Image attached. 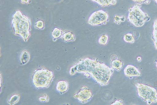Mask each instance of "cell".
<instances>
[{
    "instance_id": "cell-1",
    "label": "cell",
    "mask_w": 157,
    "mask_h": 105,
    "mask_svg": "<svg viewBox=\"0 0 157 105\" xmlns=\"http://www.w3.org/2000/svg\"><path fill=\"white\" fill-rule=\"evenodd\" d=\"M77 72L84 74L87 78L91 76L99 85L105 86L109 84L113 69L98 60L86 58L80 60L70 69V75Z\"/></svg>"
},
{
    "instance_id": "cell-2",
    "label": "cell",
    "mask_w": 157,
    "mask_h": 105,
    "mask_svg": "<svg viewBox=\"0 0 157 105\" xmlns=\"http://www.w3.org/2000/svg\"><path fill=\"white\" fill-rule=\"evenodd\" d=\"M13 29L14 34L22 38L27 42L30 36L32 22L30 18L24 15L20 10L16 11L12 15L11 21Z\"/></svg>"
},
{
    "instance_id": "cell-3",
    "label": "cell",
    "mask_w": 157,
    "mask_h": 105,
    "mask_svg": "<svg viewBox=\"0 0 157 105\" xmlns=\"http://www.w3.org/2000/svg\"><path fill=\"white\" fill-rule=\"evenodd\" d=\"M54 79V73L47 68H42L35 70L32 82L36 89L48 88Z\"/></svg>"
},
{
    "instance_id": "cell-4",
    "label": "cell",
    "mask_w": 157,
    "mask_h": 105,
    "mask_svg": "<svg viewBox=\"0 0 157 105\" xmlns=\"http://www.w3.org/2000/svg\"><path fill=\"white\" fill-rule=\"evenodd\" d=\"M141 5L136 4L128 9V20L136 27L144 26L145 23L151 20L149 15L141 9Z\"/></svg>"
},
{
    "instance_id": "cell-5",
    "label": "cell",
    "mask_w": 157,
    "mask_h": 105,
    "mask_svg": "<svg viewBox=\"0 0 157 105\" xmlns=\"http://www.w3.org/2000/svg\"><path fill=\"white\" fill-rule=\"evenodd\" d=\"M137 95L148 105L157 102V91L155 88L141 83H136Z\"/></svg>"
},
{
    "instance_id": "cell-6",
    "label": "cell",
    "mask_w": 157,
    "mask_h": 105,
    "mask_svg": "<svg viewBox=\"0 0 157 105\" xmlns=\"http://www.w3.org/2000/svg\"><path fill=\"white\" fill-rule=\"evenodd\" d=\"M109 15L108 13L103 10L94 12L88 18V23L92 26L105 25L109 22Z\"/></svg>"
},
{
    "instance_id": "cell-7",
    "label": "cell",
    "mask_w": 157,
    "mask_h": 105,
    "mask_svg": "<svg viewBox=\"0 0 157 105\" xmlns=\"http://www.w3.org/2000/svg\"><path fill=\"white\" fill-rule=\"evenodd\" d=\"M93 94L87 87L84 86L77 93L74 95V97L78 99L80 103H88L93 97Z\"/></svg>"
},
{
    "instance_id": "cell-8",
    "label": "cell",
    "mask_w": 157,
    "mask_h": 105,
    "mask_svg": "<svg viewBox=\"0 0 157 105\" xmlns=\"http://www.w3.org/2000/svg\"><path fill=\"white\" fill-rule=\"evenodd\" d=\"M124 75L128 77L141 76V74L138 68L132 65H128L124 68Z\"/></svg>"
},
{
    "instance_id": "cell-9",
    "label": "cell",
    "mask_w": 157,
    "mask_h": 105,
    "mask_svg": "<svg viewBox=\"0 0 157 105\" xmlns=\"http://www.w3.org/2000/svg\"><path fill=\"white\" fill-rule=\"evenodd\" d=\"M69 89L68 82L65 81H60L57 82L56 90L61 94L66 93Z\"/></svg>"
},
{
    "instance_id": "cell-10",
    "label": "cell",
    "mask_w": 157,
    "mask_h": 105,
    "mask_svg": "<svg viewBox=\"0 0 157 105\" xmlns=\"http://www.w3.org/2000/svg\"><path fill=\"white\" fill-rule=\"evenodd\" d=\"M61 38L65 42L74 41L76 39L73 33L71 31L67 30H64L63 32Z\"/></svg>"
},
{
    "instance_id": "cell-11",
    "label": "cell",
    "mask_w": 157,
    "mask_h": 105,
    "mask_svg": "<svg viewBox=\"0 0 157 105\" xmlns=\"http://www.w3.org/2000/svg\"><path fill=\"white\" fill-rule=\"evenodd\" d=\"M98 3L102 7H106L115 5L117 0H91Z\"/></svg>"
},
{
    "instance_id": "cell-12",
    "label": "cell",
    "mask_w": 157,
    "mask_h": 105,
    "mask_svg": "<svg viewBox=\"0 0 157 105\" xmlns=\"http://www.w3.org/2000/svg\"><path fill=\"white\" fill-rule=\"evenodd\" d=\"M21 64L22 65H26L29 62L30 59V55L26 50H23L20 57Z\"/></svg>"
},
{
    "instance_id": "cell-13",
    "label": "cell",
    "mask_w": 157,
    "mask_h": 105,
    "mask_svg": "<svg viewBox=\"0 0 157 105\" xmlns=\"http://www.w3.org/2000/svg\"><path fill=\"white\" fill-rule=\"evenodd\" d=\"M152 39L153 41L154 46L155 49L157 50V19L154 22L153 26Z\"/></svg>"
},
{
    "instance_id": "cell-14",
    "label": "cell",
    "mask_w": 157,
    "mask_h": 105,
    "mask_svg": "<svg viewBox=\"0 0 157 105\" xmlns=\"http://www.w3.org/2000/svg\"><path fill=\"white\" fill-rule=\"evenodd\" d=\"M63 33V30L62 29L57 28H54L51 33L53 41H56L60 37H61Z\"/></svg>"
},
{
    "instance_id": "cell-15",
    "label": "cell",
    "mask_w": 157,
    "mask_h": 105,
    "mask_svg": "<svg viewBox=\"0 0 157 105\" xmlns=\"http://www.w3.org/2000/svg\"><path fill=\"white\" fill-rule=\"evenodd\" d=\"M123 64V63L121 61L117 59L113 60L111 63L112 68L117 71H120L122 68Z\"/></svg>"
},
{
    "instance_id": "cell-16",
    "label": "cell",
    "mask_w": 157,
    "mask_h": 105,
    "mask_svg": "<svg viewBox=\"0 0 157 105\" xmlns=\"http://www.w3.org/2000/svg\"><path fill=\"white\" fill-rule=\"evenodd\" d=\"M20 96L19 95L16 94L12 95V96L8 100V104L10 105H13L16 104L19 101Z\"/></svg>"
},
{
    "instance_id": "cell-17",
    "label": "cell",
    "mask_w": 157,
    "mask_h": 105,
    "mask_svg": "<svg viewBox=\"0 0 157 105\" xmlns=\"http://www.w3.org/2000/svg\"><path fill=\"white\" fill-rule=\"evenodd\" d=\"M123 40L127 43H133L135 41V39L132 33H126L124 36Z\"/></svg>"
},
{
    "instance_id": "cell-18",
    "label": "cell",
    "mask_w": 157,
    "mask_h": 105,
    "mask_svg": "<svg viewBox=\"0 0 157 105\" xmlns=\"http://www.w3.org/2000/svg\"><path fill=\"white\" fill-rule=\"evenodd\" d=\"M109 36L106 34H103L101 35L99 37L98 42L99 44L102 45H106L109 41Z\"/></svg>"
},
{
    "instance_id": "cell-19",
    "label": "cell",
    "mask_w": 157,
    "mask_h": 105,
    "mask_svg": "<svg viewBox=\"0 0 157 105\" xmlns=\"http://www.w3.org/2000/svg\"><path fill=\"white\" fill-rule=\"evenodd\" d=\"M113 21L115 23L118 25H120L122 22H124L125 21V17L124 16H119V15H115L113 18Z\"/></svg>"
},
{
    "instance_id": "cell-20",
    "label": "cell",
    "mask_w": 157,
    "mask_h": 105,
    "mask_svg": "<svg viewBox=\"0 0 157 105\" xmlns=\"http://www.w3.org/2000/svg\"><path fill=\"white\" fill-rule=\"evenodd\" d=\"M35 28L39 30H43L45 28L44 22L43 20H38L35 23Z\"/></svg>"
},
{
    "instance_id": "cell-21",
    "label": "cell",
    "mask_w": 157,
    "mask_h": 105,
    "mask_svg": "<svg viewBox=\"0 0 157 105\" xmlns=\"http://www.w3.org/2000/svg\"><path fill=\"white\" fill-rule=\"evenodd\" d=\"M39 100L41 103H47L49 102V98L47 94H44L39 98Z\"/></svg>"
},
{
    "instance_id": "cell-22",
    "label": "cell",
    "mask_w": 157,
    "mask_h": 105,
    "mask_svg": "<svg viewBox=\"0 0 157 105\" xmlns=\"http://www.w3.org/2000/svg\"><path fill=\"white\" fill-rule=\"evenodd\" d=\"M137 4L141 5V4H149L151 2L150 0H132Z\"/></svg>"
},
{
    "instance_id": "cell-23",
    "label": "cell",
    "mask_w": 157,
    "mask_h": 105,
    "mask_svg": "<svg viewBox=\"0 0 157 105\" xmlns=\"http://www.w3.org/2000/svg\"><path fill=\"white\" fill-rule=\"evenodd\" d=\"M111 105H123V101L121 99H119V100H116L115 101L111 103Z\"/></svg>"
},
{
    "instance_id": "cell-24",
    "label": "cell",
    "mask_w": 157,
    "mask_h": 105,
    "mask_svg": "<svg viewBox=\"0 0 157 105\" xmlns=\"http://www.w3.org/2000/svg\"><path fill=\"white\" fill-rule=\"evenodd\" d=\"M21 2L22 4H28L29 2V0H21Z\"/></svg>"
},
{
    "instance_id": "cell-25",
    "label": "cell",
    "mask_w": 157,
    "mask_h": 105,
    "mask_svg": "<svg viewBox=\"0 0 157 105\" xmlns=\"http://www.w3.org/2000/svg\"><path fill=\"white\" fill-rule=\"evenodd\" d=\"M137 61H138V62H140V61H141V57L139 56L137 57Z\"/></svg>"
},
{
    "instance_id": "cell-26",
    "label": "cell",
    "mask_w": 157,
    "mask_h": 105,
    "mask_svg": "<svg viewBox=\"0 0 157 105\" xmlns=\"http://www.w3.org/2000/svg\"><path fill=\"white\" fill-rule=\"evenodd\" d=\"M156 68H157V59L156 61Z\"/></svg>"
},
{
    "instance_id": "cell-27",
    "label": "cell",
    "mask_w": 157,
    "mask_h": 105,
    "mask_svg": "<svg viewBox=\"0 0 157 105\" xmlns=\"http://www.w3.org/2000/svg\"><path fill=\"white\" fill-rule=\"evenodd\" d=\"M155 1V2H156V3L157 4V0H154Z\"/></svg>"
}]
</instances>
